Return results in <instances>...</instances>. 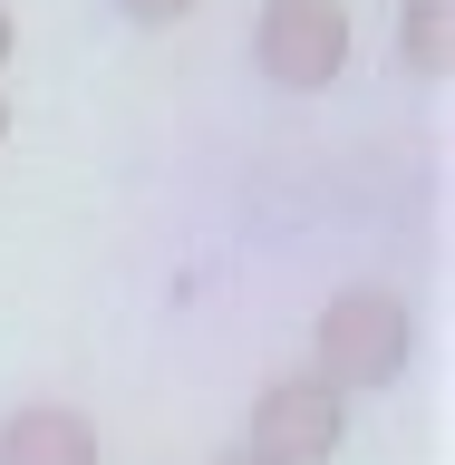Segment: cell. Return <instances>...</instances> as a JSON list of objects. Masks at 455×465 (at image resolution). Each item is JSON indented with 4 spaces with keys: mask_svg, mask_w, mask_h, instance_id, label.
<instances>
[{
    "mask_svg": "<svg viewBox=\"0 0 455 465\" xmlns=\"http://www.w3.org/2000/svg\"><path fill=\"white\" fill-rule=\"evenodd\" d=\"M116 10H126L136 29H174V20H194L203 0H116Z\"/></svg>",
    "mask_w": 455,
    "mask_h": 465,
    "instance_id": "8992f818",
    "label": "cell"
},
{
    "mask_svg": "<svg viewBox=\"0 0 455 465\" xmlns=\"http://www.w3.org/2000/svg\"><path fill=\"white\" fill-rule=\"evenodd\" d=\"M10 49H20V20H10V0H0V68H10Z\"/></svg>",
    "mask_w": 455,
    "mask_h": 465,
    "instance_id": "52a82bcc",
    "label": "cell"
},
{
    "mask_svg": "<svg viewBox=\"0 0 455 465\" xmlns=\"http://www.w3.org/2000/svg\"><path fill=\"white\" fill-rule=\"evenodd\" d=\"M0 465H107L97 456V427H87V407H10L0 417Z\"/></svg>",
    "mask_w": 455,
    "mask_h": 465,
    "instance_id": "277c9868",
    "label": "cell"
},
{
    "mask_svg": "<svg viewBox=\"0 0 455 465\" xmlns=\"http://www.w3.org/2000/svg\"><path fill=\"white\" fill-rule=\"evenodd\" d=\"M349 0H262V20H252V58H262V78L291 87V97H320V87H340L349 78Z\"/></svg>",
    "mask_w": 455,
    "mask_h": 465,
    "instance_id": "7a4b0ae2",
    "label": "cell"
},
{
    "mask_svg": "<svg viewBox=\"0 0 455 465\" xmlns=\"http://www.w3.org/2000/svg\"><path fill=\"white\" fill-rule=\"evenodd\" d=\"M407 349H417V311L388 282H349V291H330V311L311 330V369L340 398H378V388L407 378Z\"/></svg>",
    "mask_w": 455,
    "mask_h": 465,
    "instance_id": "6da1fadb",
    "label": "cell"
},
{
    "mask_svg": "<svg viewBox=\"0 0 455 465\" xmlns=\"http://www.w3.org/2000/svg\"><path fill=\"white\" fill-rule=\"evenodd\" d=\"M0 145H10V97H0Z\"/></svg>",
    "mask_w": 455,
    "mask_h": 465,
    "instance_id": "9c48e42d",
    "label": "cell"
},
{
    "mask_svg": "<svg viewBox=\"0 0 455 465\" xmlns=\"http://www.w3.org/2000/svg\"><path fill=\"white\" fill-rule=\"evenodd\" d=\"M203 465H262V456H252V446H232V456H203Z\"/></svg>",
    "mask_w": 455,
    "mask_h": 465,
    "instance_id": "ba28073f",
    "label": "cell"
},
{
    "mask_svg": "<svg viewBox=\"0 0 455 465\" xmlns=\"http://www.w3.org/2000/svg\"><path fill=\"white\" fill-rule=\"evenodd\" d=\"M398 68L427 87L455 68V0H398Z\"/></svg>",
    "mask_w": 455,
    "mask_h": 465,
    "instance_id": "5b68a950",
    "label": "cell"
},
{
    "mask_svg": "<svg viewBox=\"0 0 455 465\" xmlns=\"http://www.w3.org/2000/svg\"><path fill=\"white\" fill-rule=\"evenodd\" d=\"M340 436H349V398L320 369H282V378H262L242 446H252L262 465H330Z\"/></svg>",
    "mask_w": 455,
    "mask_h": 465,
    "instance_id": "3957f363",
    "label": "cell"
}]
</instances>
